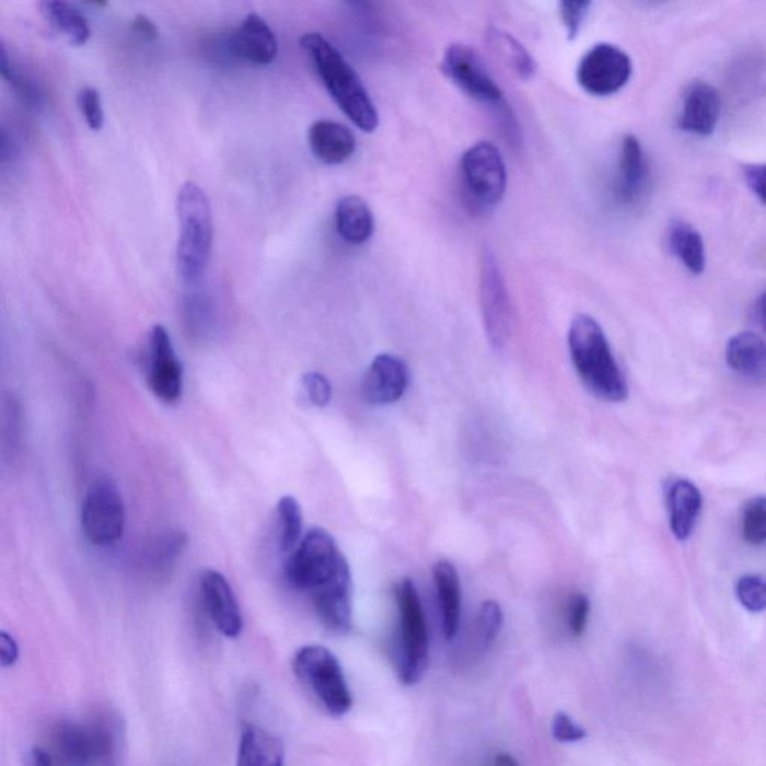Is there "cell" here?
Returning <instances> with one entry per match:
<instances>
[{
	"instance_id": "obj_1",
	"label": "cell",
	"mask_w": 766,
	"mask_h": 766,
	"mask_svg": "<svg viewBox=\"0 0 766 766\" xmlns=\"http://www.w3.org/2000/svg\"><path fill=\"white\" fill-rule=\"evenodd\" d=\"M285 577L292 589L311 597L317 617L328 629L352 626V574L348 560L327 530L315 527L288 556Z\"/></svg>"
},
{
	"instance_id": "obj_2",
	"label": "cell",
	"mask_w": 766,
	"mask_h": 766,
	"mask_svg": "<svg viewBox=\"0 0 766 766\" xmlns=\"http://www.w3.org/2000/svg\"><path fill=\"white\" fill-rule=\"evenodd\" d=\"M568 341L574 370L594 397L610 403H622L629 397L625 374L615 361L605 333L592 316L574 317Z\"/></svg>"
},
{
	"instance_id": "obj_3",
	"label": "cell",
	"mask_w": 766,
	"mask_h": 766,
	"mask_svg": "<svg viewBox=\"0 0 766 766\" xmlns=\"http://www.w3.org/2000/svg\"><path fill=\"white\" fill-rule=\"evenodd\" d=\"M300 46L311 57L317 76L338 108L357 128L364 132H373L379 125L376 107L360 77L346 62L341 53L324 35L316 32L301 36Z\"/></svg>"
},
{
	"instance_id": "obj_4",
	"label": "cell",
	"mask_w": 766,
	"mask_h": 766,
	"mask_svg": "<svg viewBox=\"0 0 766 766\" xmlns=\"http://www.w3.org/2000/svg\"><path fill=\"white\" fill-rule=\"evenodd\" d=\"M181 232L177 244V270L186 283H197L209 265L213 246V216L206 192L186 183L177 198Z\"/></svg>"
},
{
	"instance_id": "obj_5",
	"label": "cell",
	"mask_w": 766,
	"mask_h": 766,
	"mask_svg": "<svg viewBox=\"0 0 766 766\" xmlns=\"http://www.w3.org/2000/svg\"><path fill=\"white\" fill-rule=\"evenodd\" d=\"M120 747V728L112 717L67 720L57 724L50 748L53 761L71 765H113Z\"/></svg>"
},
{
	"instance_id": "obj_6",
	"label": "cell",
	"mask_w": 766,
	"mask_h": 766,
	"mask_svg": "<svg viewBox=\"0 0 766 766\" xmlns=\"http://www.w3.org/2000/svg\"><path fill=\"white\" fill-rule=\"evenodd\" d=\"M442 72L460 91L491 109L508 141L512 144L520 141L519 125L504 101L503 92L474 48L463 44L448 47L442 60Z\"/></svg>"
},
{
	"instance_id": "obj_7",
	"label": "cell",
	"mask_w": 766,
	"mask_h": 766,
	"mask_svg": "<svg viewBox=\"0 0 766 766\" xmlns=\"http://www.w3.org/2000/svg\"><path fill=\"white\" fill-rule=\"evenodd\" d=\"M293 672L303 686L333 717L348 715L352 708L344 668L336 655L322 646H305L295 653Z\"/></svg>"
},
{
	"instance_id": "obj_8",
	"label": "cell",
	"mask_w": 766,
	"mask_h": 766,
	"mask_svg": "<svg viewBox=\"0 0 766 766\" xmlns=\"http://www.w3.org/2000/svg\"><path fill=\"white\" fill-rule=\"evenodd\" d=\"M401 623L398 641V676L406 686L417 684L426 674L429 663V634L417 587L410 578H403L394 589Z\"/></svg>"
},
{
	"instance_id": "obj_9",
	"label": "cell",
	"mask_w": 766,
	"mask_h": 766,
	"mask_svg": "<svg viewBox=\"0 0 766 766\" xmlns=\"http://www.w3.org/2000/svg\"><path fill=\"white\" fill-rule=\"evenodd\" d=\"M464 195L472 209L491 210L507 192V166L491 142H478L464 153L462 161Z\"/></svg>"
},
{
	"instance_id": "obj_10",
	"label": "cell",
	"mask_w": 766,
	"mask_h": 766,
	"mask_svg": "<svg viewBox=\"0 0 766 766\" xmlns=\"http://www.w3.org/2000/svg\"><path fill=\"white\" fill-rule=\"evenodd\" d=\"M125 524V503L119 487L108 476L96 479L85 492L81 508L85 537L96 547H109L121 539Z\"/></svg>"
},
{
	"instance_id": "obj_11",
	"label": "cell",
	"mask_w": 766,
	"mask_h": 766,
	"mask_svg": "<svg viewBox=\"0 0 766 766\" xmlns=\"http://www.w3.org/2000/svg\"><path fill=\"white\" fill-rule=\"evenodd\" d=\"M479 299L488 340L496 350L503 349L511 338L512 307L502 271L490 248H484L480 256Z\"/></svg>"
},
{
	"instance_id": "obj_12",
	"label": "cell",
	"mask_w": 766,
	"mask_h": 766,
	"mask_svg": "<svg viewBox=\"0 0 766 766\" xmlns=\"http://www.w3.org/2000/svg\"><path fill=\"white\" fill-rule=\"evenodd\" d=\"M630 57L613 44H597L582 57L577 79L589 95L605 97L615 95L629 83Z\"/></svg>"
},
{
	"instance_id": "obj_13",
	"label": "cell",
	"mask_w": 766,
	"mask_h": 766,
	"mask_svg": "<svg viewBox=\"0 0 766 766\" xmlns=\"http://www.w3.org/2000/svg\"><path fill=\"white\" fill-rule=\"evenodd\" d=\"M147 382L159 401L174 405L183 395V365L164 325H154L149 336Z\"/></svg>"
},
{
	"instance_id": "obj_14",
	"label": "cell",
	"mask_w": 766,
	"mask_h": 766,
	"mask_svg": "<svg viewBox=\"0 0 766 766\" xmlns=\"http://www.w3.org/2000/svg\"><path fill=\"white\" fill-rule=\"evenodd\" d=\"M199 590L207 614L227 638H239L243 634V614L230 582L214 569L204 570L199 578Z\"/></svg>"
},
{
	"instance_id": "obj_15",
	"label": "cell",
	"mask_w": 766,
	"mask_h": 766,
	"mask_svg": "<svg viewBox=\"0 0 766 766\" xmlns=\"http://www.w3.org/2000/svg\"><path fill=\"white\" fill-rule=\"evenodd\" d=\"M409 385V370L401 358L382 353L374 358L362 382V395L369 405L388 406L401 401Z\"/></svg>"
},
{
	"instance_id": "obj_16",
	"label": "cell",
	"mask_w": 766,
	"mask_h": 766,
	"mask_svg": "<svg viewBox=\"0 0 766 766\" xmlns=\"http://www.w3.org/2000/svg\"><path fill=\"white\" fill-rule=\"evenodd\" d=\"M228 48L235 59L264 67L275 62L279 43L264 19L248 14L228 38Z\"/></svg>"
},
{
	"instance_id": "obj_17",
	"label": "cell",
	"mask_w": 766,
	"mask_h": 766,
	"mask_svg": "<svg viewBox=\"0 0 766 766\" xmlns=\"http://www.w3.org/2000/svg\"><path fill=\"white\" fill-rule=\"evenodd\" d=\"M721 102L711 84L696 81L684 95L678 128L699 137H710L720 120Z\"/></svg>"
},
{
	"instance_id": "obj_18",
	"label": "cell",
	"mask_w": 766,
	"mask_h": 766,
	"mask_svg": "<svg viewBox=\"0 0 766 766\" xmlns=\"http://www.w3.org/2000/svg\"><path fill=\"white\" fill-rule=\"evenodd\" d=\"M727 362L745 381L766 385V341L759 334L744 332L729 338Z\"/></svg>"
},
{
	"instance_id": "obj_19",
	"label": "cell",
	"mask_w": 766,
	"mask_h": 766,
	"mask_svg": "<svg viewBox=\"0 0 766 766\" xmlns=\"http://www.w3.org/2000/svg\"><path fill=\"white\" fill-rule=\"evenodd\" d=\"M312 153L327 165H341L356 153L357 140L345 125L317 120L309 129Z\"/></svg>"
},
{
	"instance_id": "obj_20",
	"label": "cell",
	"mask_w": 766,
	"mask_h": 766,
	"mask_svg": "<svg viewBox=\"0 0 766 766\" xmlns=\"http://www.w3.org/2000/svg\"><path fill=\"white\" fill-rule=\"evenodd\" d=\"M648 164L641 142L637 137L627 136L622 142L620 164L615 194L622 202L630 204L638 199L646 187Z\"/></svg>"
},
{
	"instance_id": "obj_21",
	"label": "cell",
	"mask_w": 766,
	"mask_h": 766,
	"mask_svg": "<svg viewBox=\"0 0 766 766\" xmlns=\"http://www.w3.org/2000/svg\"><path fill=\"white\" fill-rule=\"evenodd\" d=\"M237 756V764L242 766H280L285 762L283 741L270 731L246 724Z\"/></svg>"
},
{
	"instance_id": "obj_22",
	"label": "cell",
	"mask_w": 766,
	"mask_h": 766,
	"mask_svg": "<svg viewBox=\"0 0 766 766\" xmlns=\"http://www.w3.org/2000/svg\"><path fill=\"white\" fill-rule=\"evenodd\" d=\"M436 590H438L442 627L446 639H454L460 626L462 613V585L459 570L448 560H440L433 569Z\"/></svg>"
},
{
	"instance_id": "obj_23",
	"label": "cell",
	"mask_w": 766,
	"mask_h": 766,
	"mask_svg": "<svg viewBox=\"0 0 766 766\" xmlns=\"http://www.w3.org/2000/svg\"><path fill=\"white\" fill-rule=\"evenodd\" d=\"M336 227L338 235L350 244L369 242L374 230L373 214L364 199L348 195L337 202Z\"/></svg>"
},
{
	"instance_id": "obj_24",
	"label": "cell",
	"mask_w": 766,
	"mask_h": 766,
	"mask_svg": "<svg viewBox=\"0 0 766 766\" xmlns=\"http://www.w3.org/2000/svg\"><path fill=\"white\" fill-rule=\"evenodd\" d=\"M668 502H670L672 532L680 541L687 539L703 508V497L698 488L688 480H676L671 487Z\"/></svg>"
},
{
	"instance_id": "obj_25",
	"label": "cell",
	"mask_w": 766,
	"mask_h": 766,
	"mask_svg": "<svg viewBox=\"0 0 766 766\" xmlns=\"http://www.w3.org/2000/svg\"><path fill=\"white\" fill-rule=\"evenodd\" d=\"M668 244L672 254L692 275H703L707 258L703 235L684 220H672L668 231Z\"/></svg>"
},
{
	"instance_id": "obj_26",
	"label": "cell",
	"mask_w": 766,
	"mask_h": 766,
	"mask_svg": "<svg viewBox=\"0 0 766 766\" xmlns=\"http://www.w3.org/2000/svg\"><path fill=\"white\" fill-rule=\"evenodd\" d=\"M40 12L50 26L62 34L72 46H84L91 38L88 20L68 0H43Z\"/></svg>"
},
{
	"instance_id": "obj_27",
	"label": "cell",
	"mask_w": 766,
	"mask_h": 766,
	"mask_svg": "<svg viewBox=\"0 0 766 766\" xmlns=\"http://www.w3.org/2000/svg\"><path fill=\"white\" fill-rule=\"evenodd\" d=\"M277 523H279V547L283 554H291L299 547L303 537V511L295 497L283 496L277 504Z\"/></svg>"
},
{
	"instance_id": "obj_28",
	"label": "cell",
	"mask_w": 766,
	"mask_h": 766,
	"mask_svg": "<svg viewBox=\"0 0 766 766\" xmlns=\"http://www.w3.org/2000/svg\"><path fill=\"white\" fill-rule=\"evenodd\" d=\"M187 545V536L181 530L165 533L154 542L149 552L150 570L156 578L166 577L177 565Z\"/></svg>"
},
{
	"instance_id": "obj_29",
	"label": "cell",
	"mask_w": 766,
	"mask_h": 766,
	"mask_svg": "<svg viewBox=\"0 0 766 766\" xmlns=\"http://www.w3.org/2000/svg\"><path fill=\"white\" fill-rule=\"evenodd\" d=\"M492 40L497 47L502 48L504 57L511 59V63L520 79L527 80L536 71L535 60L529 55L527 50L511 35L503 34L500 31H492Z\"/></svg>"
},
{
	"instance_id": "obj_30",
	"label": "cell",
	"mask_w": 766,
	"mask_h": 766,
	"mask_svg": "<svg viewBox=\"0 0 766 766\" xmlns=\"http://www.w3.org/2000/svg\"><path fill=\"white\" fill-rule=\"evenodd\" d=\"M185 320L189 332L206 334L213 324V304L202 292L190 293L185 303Z\"/></svg>"
},
{
	"instance_id": "obj_31",
	"label": "cell",
	"mask_w": 766,
	"mask_h": 766,
	"mask_svg": "<svg viewBox=\"0 0 766 766\" xmlns=\"http://www.w3.org/2000/svg\"><path fill=\"white\" fill-rule=\"evenodd\" d=\"M743 535L753 545L766 542V497L750 500L744 509Z\"/></svg>"
},
{
	"instance_id": "obj_32",
	"label": "cell",
	"mask_w": 766,
	"mask_h": 766,
	"mask_svg": "<svg viewBox=\"0 0 766 766\" xmlns=\"http://www.w3.org/2000/svg\"><path fill=\"white\" fill-rule=\"evenodd\" d=\"M740 602L752 613L766 610V581L759 577L741 578L736 585Z\"/></svg>"
},
{
	"instance_id": "obj_33",
	"label": "cell",
	"mask_w": 766,
	"mask_h": 766,
	"mask_svg": "<svg viewBox=\"0 0 766 766\" xmlns=\"http://www.w3.org/2000/svg\"><path fill=\"white\" fill-rule=\"evenodd\" d=\"M502 626L503 611L500 608L499 603L495 601L483 603L479 611L478 627L484 646H490L499 637Z\"/></svg>"
},
{
	"instance_id": "obj_34",
	"label": "cell",
	"mask_w": 766,
	"mask_h": 766,
	"mask_svg": "<svg viewBox=\"0 0 766 766\" xmlns=\"http://www.w3.org/2000/svg\"><path fill=\"white\" fill-rule=\"evenodd\" d=\"M79 107L83 114L85 124L92 130H101L104 126V108H102V100L100 91L93 88L81 89L79 93Z\"/></svg>"
},
{
	"instance_id": "obj_35",
	"label": "cell",
	"mask_w": 766,
	"mask_h": 766,
	"mask_svg": "<svg viewBox=\"0 0 766 766\" xmlns=\"http://www.w3.org/2000/svg\"><path fill=\"white\" fill-rule=\"evenodd\" d=\"M590 5L592 0H560V14L568 38L573 39L580 32Z\"/></svg>"
},
{
	"instance_id": "obj_36",
	"label": "cell",
	"mask_w": 766,
	"mask_h": 766,
	"mask_svg": "<svg viewBox=\"0 0 766 766\" xmlns=\"http://www.w3.org/2000/svg\"><path fill=\"white\" fill-rule=\"evenodd\" d=\"M303 386L312 405L325 407L332 402V383H329L324 374L317 372L305 373L303 376Z\"/></svg>"
},
{
	"instance_id": "obj_37",
	"label": "cell",
	"mask_w": 766,
	"mask_h": 766,
	"mask_svg": "<svg viewBox=\"0 0 766 766\" xmlns=\"http://www.w3.org/2000/svg\"><path fill=\"white\" fill-rule=\"evenodd\" d=\"M553 736L560 743H578L587 736V731L574 723L566 712H557L552 724Z\"/></svg>"
},
{
	"instance_id": "obj_38",
	"label": "cell",
	"mask_w": 766,
	"mask_h": 766,
	"mask_svg": "<svg viewBox=\"0 0 766 766\" xmlns=\"http://www.w3.org/2000/svg\"><path fill=\"white\" fill-rule=\"evenodd\" d=\"M569 626L574 637L584 634L587 622H589L590 601L585 594L578 593L572 597L569 608Z\"/></svg>"
},
{
	"instance_id": "obj_39",
	"label": "cell",
	"mask_w": 766,
	"mask_h": 766,
	"mask_svg": "<svg viewBox=\"0 0 766 766\" xmlns=\"http://www.w3.org/2000/svg\"><path fill=\"white\" fill-rule=\"evenodd\" d=\"M743 171L748 189L766 206V164L745 165Z\"/></svg>"
},
{
	"instance_id": "obj_40",
	"label": "cell",
	"mask_w": 766,
	"mask_h": 766,
	"mask_svg": "<svg viewBox=\"0 0 766 766\" xmlns=\"http://www.w3.org/2000/svg\"><path fill=\"white\" fill-rule=\"evenodd\" d=\"M20 648L19 642L8 631H0V663L2 668L15 665L19 660Z\"/></svg>"
},
{
	"instance_id": "obj_41",
	"label": "cell",
	"mask_w": 766,
	"mask_h": 766,
	"mask_svg": "<svg viewBox=\"0 0 766 766\" xmlns=\"http://www.w3.org/2000/svg\"><path fill=\"white\" fill-rule=\"evenodd\" d=\"M132 31L134 34L140 36L144 40H156L159 38V28L156 24L152 22L147 15L138 14L136 19L132 20Z\"/></svg>"
},
{
	"instance_id": "obj_42",
	"label": "cell",
	"mask_w": 766,
	"mask_h": 766,
	"mask_svg": "<svg viewBox=\"0 0 766 766\" xmlns=\"http://www.w3.org/2000/svg\"><path fill=\"white\" fill-rule=\"evenodd\" d=\"M757 316H759L761 325L766 332V292L761 297L759 304H757Z\"/></svg>"
},
{
	"instance_id": "obj_43",
	"label": "cell",
	"mask_w": 766,
	"mask_h": 766,
	"mask_svg": "<svg viewBox=\"0 0 766 766\" xmlns=\"http://www.w3.org/2000/svg\"><path fill=\"white\" fill-rule=\"evenodd\" d=\"M345 2L361 11H369L372 8V0H345Z\"/></svg>"
},
{
	"instance_id": "obj_44",
	"label": "cell",
	"mask_w": 766,
	"mask_h": 766,
	"mask_svg": "<svg viewBox=\"0 0 766 766\" xmlns=\"http://www.w3.org/2000/svg\"><path fill=\"white\" fill-rule=\"evenodd\" d=\"M497 765H517V761H513L511 756L500 755L496 757Z\"/></svg>"
},
{
	"instance_id": "obj_45",
	"label": "cell",
	"mask_w": 766,
	"mask_h": 766,
	"mask_svg": "<svg viewBox=\"0 0 766 766\" xmlns=\"http://www.w3.org/2000/svg\"><path fill=\"white\" fill-rule=\"evenodd\" d=\"M88 2L100 8H105L108 5V0H88Z\"/></svg>"
}]
</instances>
